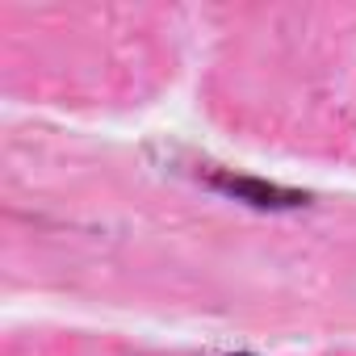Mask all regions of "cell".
<instances>
[{"label": "cell", "instance_id": "cell-1", "mask_svg": "<svg viewBox=\"0 0 356 356\" xmlns=\"http://www.w3.org/2000/svg\"><path fill=\"white\" fill-rule=\"evenodd\" d=\"M197 181L239 206H252V210H268V214H285V210H302L310 206V193L306 189H289V185H277V181H264V176H248V172H235V168H218V163H206L197 172Z\"/></svg>", "mask_w": 356, "mask_h": 356}, {"label": "cell", "instance_id": "cell-2", "mask_svg": "<svg viewBox=\"0 0 356 356\" xmlns=\"http://www.w3.org/2000/svg\"><path fill=\"white\" fill-rule=\"evenodd\" d=\"M231 356H256V352H231Z\"/></svg>", "mask_w": 356, "mask_h": 356}]
</instances>
